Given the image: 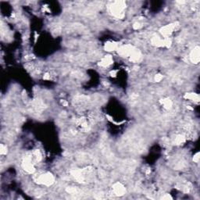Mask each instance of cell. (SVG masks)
<instances>
[{
    "mask_svg": "<svg viewBox=\"0 0 200 200\" xmlns=\"http://www.w3.org/2000/svg\"><path fill=\"white\" fill-rule=\"evenodd\" d=\"M162 199H172V198H171V197H170V196H169V195H167V196H164V197H162Z\"/></svg>",
    "mask_w": 200,
    "mask_h": 200,
    "instance_id": "16",
    "label": "cell"
},
{
    "mask_svg": "<svg viewBox=\"0 0 200 200\" xmlns=\"http://www.w3.org/2000/svg\"><path fill=\"white\" fill-rule=\"evenodd\" d=\"M190 60L193 63L197 64L199 63L200 60V53H199V46H196L194 48L190 54Z\"/></svg>",
    "mask_w": 200,
    "mask_h": 200,
    "instance_id": "6",
    "label": "cell"
},
{
    "mask_svg": "<svg viewBox=\"0 0 200 200\" xmlns=\"http://www.w3.org/2000/svg\"><path fill=\"white\" fill-rule=\"evenodd\" d=\"M142 59V53L140 52V51H138V49H135L131 55L130 56V60L132 61L133 63H137Z\"/></svg>",
    "mask_w": 200,
    "mask_h": 200,
    "instance_id": "7",
    "label": "cell"
},
{
    "mask_svg": "<svg viewBox=\"0 0 200 200\" xmlns=\"http://www.w3.org/2000/svg\"><path fill=\"white\" fill-rule=\"evenodd\" d=\"M162 105H164V108L169 110V109H170V108L172 107V102H171V100L169 99H164V100L162 101Z\"/></svg>",
    "mask_w": 200,
    "mask_h": 200,
    "instance_id": "12",
    "label": "cell"
},
{
    "mask_svg": "<svg viewBox=\"0 0 200 200\" xmlns=\"http://www.w3.org/2000/svg\"><path fill=\"white\" fill-rule=\"evenodd\" d=\"M7 147L5 146L4 145H1V150H0V153L2 155H4V154H7Z\"/></svg>",
    "mask_w": 200,
    "mask_h": 200,
    "instance_id": "13",
    "label": "cell"
},
{
    "mask_svg": "<svg viewBox=\"0 0 200 200\" xmlns=\"http://www.w3.org/2000/svg\"><path fill=\"white\" fill-rule=\"evenodd\" d=\"M178 22H175V23H173V24H170L166 25V26L163 27V28L160 29V34H161L164 38H169L171 34L174 32V31L177 28V27L178 26Z\"/></svg>",
    "mask_w": 200,
    "mask_h": 200,
    "instance_id": "3",
    "label": "cell"
},
{
    "mask_svg": "<svg viewBox=\"0 0 200 200\" xmlns=\"http://www.w3.org/2000/svg\"><path fill=\"white\" fill-rule=\"evenodd\" d=\"M193 160H194V162H196V163H198L199 160V153H196V155H195V156H194Z\"/></svg>",
    "mask_w": 200,
    "mask_h": 200,
    "instance_id": "15",
    "label": "cell"
},
{
    "mask_svg": "<svg viewBox=\"0 0 200 200\" xmlns=\"http://www.w3.org/2000/svg\"><path fill=\"white\" fill-rule=\"evenodd\" d=\"M126 8V3L122 1H116V2H113V4L110 6V12L114 17L117 18H123L124 17V10Z\"/></svg>",
    "mask_w": 200,
    "mask_h": 200,
    "instance_id": "1",
    "label": "cell"
},
{
    "mask_svg": "<svg viewBox=\"0 0 200 200\" xmlns=\"http://www.w3.org/2000/svg\"><path fill=\"white\" fill-rule=\"evenodd\" d=\"M185 98L186 99L193 101L195 103H199V95L196 93H186L185 95Z\"/></svg>",
    "mask_w": 200,
    "mask_h": 200,
    "instance_id": "10",
    "label": "cell"
},
{
    "mask_svg": "<svg viewBox=\"0 0 200 200\" xmlns=\"http://www.w3.org/2000/svg\"><path fill=\"white\" fill-rule=\"evenodd\" d=\"M113 63V58L111 56H105V57L102 59L101 61H100V63L99 65L102 66V67H108V66H110L111 63Z\"/></svg>",
    "mask_w": 200,
    "mask_h": 200,
    "instance_id": "8",
    "label": "cell"
},
{
    "mask_svg": "<svg viewBox=\"0 0 200 200\" xmlns=\"http://www.w3.org/2000/svg\"><path fill=\"white\" fill-rule=\"evenodd\" d=\"M135 48L131 45H122L121 47L117 49V52L120 56L123 57H130L131 53L135 51Z\"/></svg>",
    "mask_w": 200,
    "mask_h": 200,
    "instance_id": "4",
    "label": "cell"
},
{
    "mask_svg": "<svg viewBox=\"0 0 200 200\" xmlns=\"http://www.w3.org/2000/svg\"><path fill=\"white\" fill-rule=\"evenodd\" d=\"M118 48V44L116 43V42H113V41L107 42L105 45V51H108V52H112L114 50H117Z\"/></svg>",
    "mask_w": 200,
    "mask_h": 200,
    "instance_id": "9",
    "label": "cell"
},
{
    "mask_svg": "<svg viewBox=\"0 0 200 200\" xmlns=\"http://www.w3.org/2000/svg\"><path fill=\"white\" fill-rule=\"evenodd\" d=\"M113 193L116 195V196H124L125 193H126V188L124 185L120 182L115 183L113 185Z\"/></svg>",
    "mask_w": 200,
    "mask_h": 200,
    "instance_id": "5",
    "label": "cell"
},
{
    "mask_svg": "<svg viewBox=\"0 0 200 200\" xmlns=\"http://www.w3.org/2000/svg\"><path fill=\"white\" fill-rule=\"evenodd\" d=\"M37 181L41 184V185H45V186H50L55 181V177L52 174L50 173H45L43 174H41L40 176L38 177Z\"/></svg>",
    "mask_w": 200,
    "mask_h": 200,
    "instance_id": "2",
    "label": "cell"
},
{
    "mask_svg": "<svg viewBox=\"0 0 200 200\" xmlns=\"http://www.w3.org/2000/svg\"><path fill=\"white\" fill-rule=\"evenodd\" d=\"M185 141V137L183 135H177L176 137H175V138H174V143L175 145H181L182 143H184Z\"/></svg>",
    "mask_w": 200,
    "mask_h": 200,
    "instance_id": "11",
    "label": "cell"
},
{
    "mask_svg": "<svg viewBox=\"0 0 200 200\" xmlns=\"http://www.w3.org/2000/svg\"><path fill=\"white\" fill-rule=\"evenodd\" d=\"M162 79H163V75L161 74H156L155 76V81L156 82H159Z\"/></svg>",
    "mask_w": 200,
    "mask_h": 200,
    "instance_id": "14",
    "label": "cell"
}]
</instances>
